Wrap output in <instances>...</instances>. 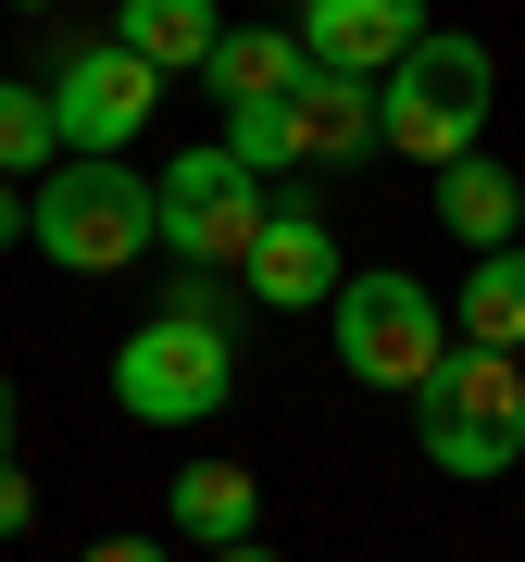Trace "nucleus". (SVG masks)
I'll use <instances>...</instances> for the list:
<instances>
[{"label": "nucleus", "mask_w": 525, "mask_h": 562, "mask_svg": "<svg viewBox=\"0 0 525 562\" xmlns=\"http://www.w3.org/2000/svg\"><path fill=\"white\" fill-rule=\"evenodd\" d=\"M25 238H38L63 276H125V262L163 250V188L138 176V162H88L63 150L38 188H25Z\"/></svg>", "instance_id": "obj_1"}, {"label": "nucleus", "mask_w": 525, "mask_h": 562, "mask_svg": "<svg viewBox=\"0 0 525 562\" xmlns=\"http://www.w3.org/2000/svg\"><path fill=\"white\" fill-rule=\"evenodd\" d=\"M501 63H488V38H450V25H425V38L376 76V150H401V162H463L488 138V101H501Z\"/></svg>", "instance_id": "obj_2"}, {"label": "nucleus", "mask_w": 525, "mask_h": 562, "mask_svg": "<svg viewBox=\"0 0 525 562\" xmlns=\"http://www.w3.org/2000/svg\"><path fill=\"white\" fill-rule=\"evenodd\" d=\"M413 438H425V462H438V475H463V487L513 475V462H525V362L450 338L438 375L413 387Z\"/></svg>", "instance_id": "obj_3"}, {"label": "nucleus", "mask_w": 525, "mask_h": 562, "mask_svg": "<svg viewBox=\"0 0 525 562\" xmlns=\"http://www.w3.org/2000/svg\"><path fill=\"white\" fill-rule=\"evenodd\" d=\"M325 338H338V362L364 387H401V401H413V387L438 375V350H450V313H438L425 276H388V262H376V276H338Z\"/></svg>", "instance_id": "obj_4"}, {"label": "nucleus", "mask_w": 525, "mask_h": 562, "mask_svg": "<svg viewBox=\"0 0 525 562\" xmlns=\"http://www.w3.org/2000/svg\"><path fill=\"white\" fill-rule=\"evenodd\" d=\"M225 387H238V325H201V313H150L138 338L113 350V401L138 425H213Z\"/></svg>", "instance_id": "obj_5"}, {"label": "nucleus", "mask_w": 525, "mask_h": 562, "mask_svg": "<svg viewBox=\"0 0 525 562\" xmlns=\"http://www.w3.org/2000/svg\"><path fill=\"white\" fill-rule=\"evenodd\" d=\"M150 188H163V250H176V276H238V250L262 238V201H276L225 138L213 150H176Z\"/></svg>", "instance_id": "obj_6"}, {"label": "nucleus", "mask_w": 525, "mask_h": 562, "mask_svg": "<svg viewBox=\"0 0 525 562\" xmlns=\"http://www.w3.org/2000/svg\"><path fill=\"white\" fill-rule=\"evenodd\" d=\"M51 113H63V150H88V162H125L150 138V113H163V76L125 38H76V25H63V63H51Z\"/></svg>", "instance_id": "obj_7"}, {"label": "nucleus", "mask_w": 525, "mask_h": 562, "mask_svg": "<svg viewBox=\"0 0 525 562\" xmlns=\"http://www.w3.org/2000/svg\"><path fill=\"white\" fill-rule=\"evenodd\" d=\"M338 276H350V262H338V225H325L313 201H262V238L238 250V288H250L262 313H325Z\"/></svg>", "instance_id": "obj_8"}, {"label": "nucleus", "mask_w": 525, "mask_h": 562, "mask_svg": "<svg viewBox=\"0 0 525 562\" xmlns=\"http://www.w3.org/2000/svg\"><path fill=\"white\" fill-rule=\"evenodd\" d=\"M288 38H301L313 76H388V63L425 38V0H301Z\"/></svg>", "instance_id": "obj_9"}, {"label": "nucleus", "mask_w": 525, "mask_h": 562, "mask_svg": "<svg viewBox=\"0 0 525 562\" xmlns=\"http://www.w3.org/2000/svg\"><path fill=\"white\" fill-rule=\"evenodd\" d=\"M376 150V76H301L288 88V162H364Z\"/></svg>", "instance_id": "obj_10"}, {"label": "nucleus", "mask_w": 525, "mask_h": 562, "mask_svg": "<svg viewBox=\"0 0 525 562\" xmlns=\"http://www.w3.org/2000/svg\"><path fill=\"white\" fill-rule=\"evenodd\" d=\"M438 225H450L463 250H501L513 225H525V176H513V162H488V150L438 162Z\"/></svg>", "instance_id": "obj_11"}, {"label": "nucleus", "mask_w": 525, "mask_h": 562, "mask_svg": "<svg viewBox=\"0 0 525 562\" xmlns=\"http://www.w3.org/2000/svg\"><path fill=\"white\" fill-rule=\"evenodd\" d=\"M176 538H201V550L262 538V475H250V462H188V475H176Z\"/></svg>", "instance_id": "obj_12"}, {"label": "nucleus", "mask_w": 525, "mask_h": 562, "mask_svg": "<svg viewBox=\"0 0 525 562\" xmlns=\"http://www.w3.org/2000/svg\"><path fill=\"white\" fill-rule=\"evenodd\" d=\"M113 38L138 50L150 76H201L213 38H225V13H213V0H125V13H113Z\"/></svg>", "instance_id": "obj_13"}, {"label": "nucleus", "mask_w": 525, "mask_h": 562, "mask_svg": "<svg viewBox=\"0 0 525 562\" xmlns=\"http://www.w3.org/2000/svg\"><path fill=\"white\" fill-rule=\"evenodd\" d=\"M463 350H513L525 362V238H501V250H476L463 262V325H450Z\"/></svg>", "instance_id": "obj_14"}, {"label": "nucleus", "mask_w": 525, "mask_h": 562, "mask_svg": "<svg viewBox=\"0 0 525 562\" xmlns=\"http://www.w3.org/2000/svg\"><path fill=\"white\" fill-rule=\"evenodd\" d=\"M201 76H213V101H288L313 63H301V38H288V25H225Z\"/></svg>", "instance_id": "obj_15"}, {"label": "nucleus", "mask_w": 525, "mask_h": 562, "mask_svg": "<svg viewBox=\"0 0 525 562\" xmlns=\"http://www.w3.org/2000/svg\"><path fill=\"white\" fill-rule=\"evenodd\" d=\"M51 162H63V113H51V88H38V76H0V176L38 188Z\"/></svg>", "instance_id": "obj_16"}, {"label": "nucleus", "mask_w": 525, "mask_h": 562, "mask_svg": "<svg viewBox=\"0 0 525 562\" xmlns=\"http://www.w3.org/2000/svg\"><path fill=\"white\" fill-rule=\"evenodd\" d=\"M225 150L276 188V176H288V101H225Z\"/></svg>", "instance_id": "obj_17"}, {"label": "nucleus", "mask_w": 525, "mask_h": 562, "mask_svg": "<svg viewBox=\"0 0 525 562\" xmlns=\"http://www.w3.org/2000/svg\"><path fill=\"white\" fill-rule=\"evenodd\" d=\"M38 525V487H25V462H0V538H25Z\"/></svg>", "instance_id": "obj_18"}, {"label": "nucleus", "mask_w": 525, "mask_h": 562, "mask_svg": "<svg viewBox=\"0 0 525 562\" xmlns=\"http://www.w3.org/2000/svg\"><path fill=\"white\" fill-rule=\"evenodd\" d=\"M88 562H163V538H101Z\"/></svg>", "instance_id": "obj_19"}, {"label": "nucleus", "mask_w": 525, "mask_h": 562, "mask_svg": "<svg viewBox=\"0 0 525 562\" xmlns=\"http://www.w3.org/2000/svg\"><path fill=\"white\" fill-rule=\"evenodd\" d=\"M13 238H25V188L0 176V250H13Z\"/></svg>", "instance_id": "obj_20"}, {"label": "nucleus", "mask_w": 525, "mask_h": 562, "mask_svg": "<svg viewBox=\"0 0 525 562\" xmlns=\"http://www.w3.org/2000/svg\"><path fill=\"white\" fill-rule=\"evenodd\" d=\"M0 462H13V375H0Z\"/></svg>", "instance_id": "obj_21"}, {"label": "nucleus", "mask_w": 525, "mask_h": 562, "mask_svg": "<svg viewBox=\"0 0 525 562\" xmlns=\"http://www.w3.org/2000/svg\"><path fill=\"white\" fill-rule=\"evenodd\" d=\"M213 562H276V550H262V538H238V550H213Z\"/></svg>", "instance_id": "obj_22"}, {"label": "nucleus", "mask_w": 525, "mask_h": 562, "mask_svg": "<svg viewBox=\"0 0 525 562\" xmlns=\"http://www.w3.org/2000/svg\"><path fill=\"white\" fill-rule=\"evenodd\" d=\"M13 13H51V0H13Z\"/></svg>", "instance_id": "obj_23"}]
</instances>
